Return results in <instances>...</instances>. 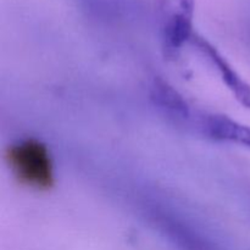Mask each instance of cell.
I'll list each match as a JSON object with an SVG mask.
<instances>
[{
    "instance_id": "obj_3",
    "label": "cell",
    "mask_w": 250,
    "mask_h": 250,
    "mask_svg": "<svg viewBox=\"0 0 250 250\" xmlns=\"http://www.w3.org/2000/svg\"><path fill=\"white\" fill-rule=\"evenodd\" d=\"M199 127L212 139L238 144L250 149V127L242 125L225 115L207 114L199 119Z\"/></svg>"
},
{
    "instance_id": "obj_1",
    "label": "cell",
    "mask_w": 250,
    "mask_h": 250,
    "mask_svg": "<svg viewBox=\"0 0 250 250\" xmlns=\"http://www.w3.org/2000/svg\"><path fill=\"white\" fill-rule=\"evenodd\" d=\"M7 163L20 183L38 190L54 185V166L48 148L37 139L12 144L6 154Z\"/></svg>"
},
{
    "instance_id": "obj_2",
    "label": "cell",
    "mask_w": 250,
    "mask_h": 250,
    "mask_svg": "<svg viewBox=\"0 0 250 250\" xmlns=\"http://www.w3.org/2000/svg\"><path fill=\"white\" fill-rule=\"evenodd\" d=\"M163 16V34L166 48L181 49L190 42L194 0H154Z\"/></svg>"
},
{
    "instance_id": "obj_4",
    "label": "cell",
    "mask_w": 250,
    "mask_h": 250,
    "mask_svg": "<svg viewBox=\"0 0 250 250\" xmlns=\"http://www.w3.org/2000/svg\"><path fill=\"white\" fill-rule=\"evenodd\" d=\"M190 42L194 43L195 45H197V48L199 49L202 53H204L205 55L211 60V62L216 66L217 71H219L220 75H221L224 82L229 85V88L232 90V93L236 95L237 99H238L242 104L246 105L247 107H250V85L247 84V83L242 80L241 76L227 63V61L217 53L216 49L212 45H210L207 41H204V39L200 38V37L193 36Z\"/></svg>"
}]
</instances>
